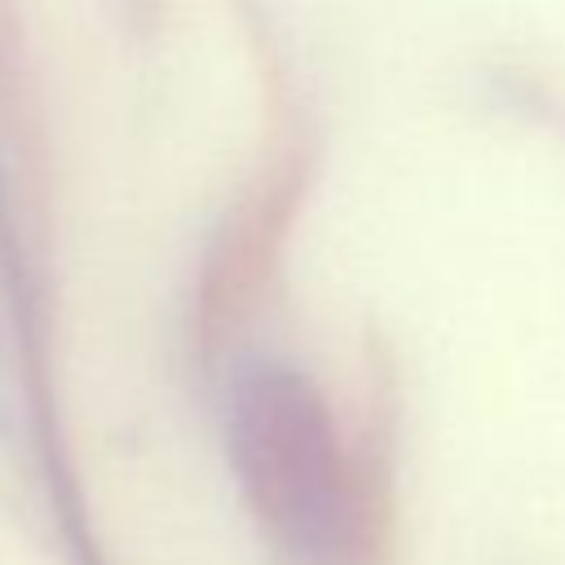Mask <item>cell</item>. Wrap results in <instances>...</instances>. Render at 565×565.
Returning <instances> with one entry per match:
<instances>
[{
  "instance_id": "obj_1",
  "label": "cell",
  "mask_w": 565,
  "mask_h": 565,
  "mask_svg": "<svg viewBox=\"0 0 565 565\" xmlns=\"http://www.w3.org/2000/svg\"><path fill=\"white\" fill-rule=\"evenodd\" d=\"M230 463L278 565H393V463L375 433L349 441L291 366H252L230 393Z\"/></svg>"
}]
</instances>
